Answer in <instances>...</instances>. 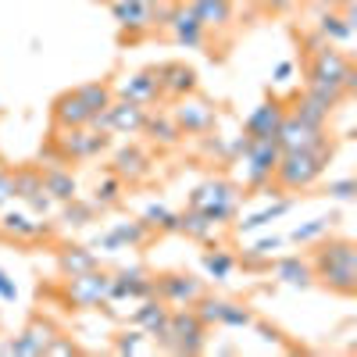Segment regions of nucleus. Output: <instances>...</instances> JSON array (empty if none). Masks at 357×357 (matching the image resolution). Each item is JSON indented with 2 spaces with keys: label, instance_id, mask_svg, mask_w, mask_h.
<instances>
[{
  "label": "nucleus",
  "instance_id": "1",
  "mask_svg": "<svg viewBox=\"0 0 357 357\" xmlns=\"http://www.w3.org/2000/svg\"><path fill=\"white\" fill-rule=\"evenodd\" d=\"M314 286L329 289L336 296H357V243L350 236H325L307 254Z\"/></svg>",
  "mask_w": 357,
  "mask_h": 357
},
{
  "label": "nucleus",
  "instance_id": "2",
  "mask_svg": "<svg viewBox=\"0 0 357 357\" xmlns=\"http://www.w3.org/2000/svg\"><path fill=\"white\" fill-rule=\"evenodd\" d=\"M333 154H336V143L311 146V151H282V158L275 165V175H272V190H282V193L311 190L325 175Z\"/></svg>",
  "mask_w": 357,
  "mask_h": 357
},
{
  "label": "nucleus",
  "instance_id": "3",
  "mask_svg": "<svg viewBox=\"0 0 357 357\" xmlns=\"http://www.w3.org/2000/svg\"><path fill=\"white\" fill-rule=\"evenodd\" d=\"M240 204H243V186L229 183V178H207L186 200L190 211L204 215L211 225H229L236 211H240Z\"/></svg>",
  "mask_w": 357,
  "mask_h": 357
},
{
  "label": "nucleus",
  "instance_id": "4",
  "mask_svg": "<svg viewBox=\"0 0 357 357\" xmlns=\"http://www.w3.org/2000/svg\"><path fill=\"white\" fill-rule=\"evenodd\" d=\"M211 325H207L193 307H172L168 311V333L161 336V350L168 354H204Z\"/></svg>",
  "mask_w": 357,
  "mask_h": 357
},
{
  "label": "nucleus",
  "instance_id": "5",
  "mask_svg": "<svg viewBox=\"0 0 357 357\" xmlns=\"http://www.w3.org/2000/svg\"><path fill=\"white\" fill-rule=\"evenodd\" d=\"M0 240L15 247H50L57 240V225L47 218H36L33 211H0Z\"/></svg>",
  "mask_w": 357,
  "mask_h": 357
},
{
  "label": "nucleus",
  "instance_id": "6",
  "mask_svg": "<svg viewBox=\"0 0 357 357\" xmlns=\"http://www.w3.org/2000/svg\"><path fill=\"white\" fill-rule=\"evenodd\" d=\"M107 289H111V272H82V275H68L65 279V304L75 307V311H100L107 304Z\"/></svg>",
  "mask_w": 357,
  "mask_h": 357
},
{
  "label": "nucleus",
  "instance_id": "7",
  "mask_svg": "<svg viewBox=\"0 0 357 357\" xmlns=\"http://www.w3.org/2000/svg\"><path fill=\"white\" fill-rule=\"evenodd\" d=\"M282 158V146L275 139H250L247 154H243V186L250 193H261V190H272V175H275V165Z\"/></svg>",
  "mask_w": 357,
  "mask_h": 357
},
{
  "label": "nucleus",
  "instance_id": "8",
  "mask_svg": "<svg viewBox=\"0 0 357 357\" xmlns=\"http://www.w3.org/2000/svg\"><path fill=\"white\" fill-rule=\"evenodd\" d=\"M172 118H175V126L183 129V136H207L218 126V104L190 93V97L172 100Z\"/></svg>",
  "mask_w": 357,
  "mask_h": 357
},
{
  "label": "nucleus",
  "instance_id": "9",
  "mask_svg": "<svg viewBox=\"0 0 357 357\" xmlns=\"http://www.w3.org/2000/svg\"><path fill=\"white\" fill-rule=\"evenodd\" d=\"M207 293V282L193 272H154V296L168 307H193Z\"/></svg>",
  "mask_w": 357,
  "mask_h": 357
},
{
  "label": "nucleus",
  "instance_id": "10",
  "mask_svg": "<svg viewBox=\"0 0 357 357\" xmlns=\"http://www.w3.org/2000/svg\"><path fill=\"white\" fill-rule=\"evenodd\" d=\"M146 296H154V272L143 264H132V268H118L111 272V289H107V304H139Z\"/></svg>",
  "mask_w": 357,
  "mask_h": 357
},
{
  "label": "nucleus",
  "instance_id": "11",
  "mask_svg": "<svg viewBox=\"0 0 357 357\" xmlns=\"http://www.w3.org/2000/svg\"><path fill=\"white\" fill-rule=\"evenodd\" d=\"M154 240V229L146 225L143 218H129V222H114L111 229H104L97 240H93V250H104V254H118V250H136V247H146Z\"/></svg>",
  "mask_w": 357,
  "mask_h": 357
},
{
  "label": "nucleus",
  "instance_id": "12",
  "mask_svg": "<svg viewBox=\"0 0 357 357\" xmlns=\"http://www.w3.org/2000/svg\"><path fill=\"white\" fill-rule=\"evenodd\" d=\"M54 336H57V325H54L50 318H43V314H33V318H29V325H25V329H22L15 340H8L4 347H0V354H15V357H43Z\"/></svg>",
  "mask_w": 357,
  "mask_h": 357
},
{
  "label": "nucleus",
  "instance_id": "13",
  "mask_svg": "<svg viewBox=\"0 0 357 357\" xmlns=\"http://www.w3.org/2000/svg\"><path fill=\"white\" fill-rule=\"evenodd\" d=\"M275 143L282 146V151H311V146H325L333 139H329V129L307 126V122H301V118L286 107V118H282V126L275 132Z\"/></svg>",
  "mask_w": 357,
  "mask_h": 357
},
{
  "label": "nucleus",
  "instance_id": "14",
  "mask_svg": "<svg viewBox=\"0 0 357 357\" xmlns=\"http://www.w3.org/2000/svg\"><path fill=\"white\" fill-rule=\"evenodd\" d=\"M114 97L132 100V104H139V107H161V104H165L161 82H158V72H154V68H139V72L126 75L122 82H114Z\"/></svg>",
  "mask_w": 357,
  "mask_h": 357
},
{
  "label": "nucleus",
  "instance_id": "15",
  "mask_svg": "<svg viewBox=\"0 0 357 357\" xmlns=\"http://www.w3.org/2000/svg\"><path fill=\"white\" fill-rule=\"evenodd\" d=\"M168 40L178 43V47H193V50H204L211 43V33L200 25V18L190 11V4H175L172 15H168Z\"/></svg>",
  "mask_w": 357,
  "mask_h": 357
},
{
  "label": "nucleus",
  "instance_id": "16",
  "mask_svg": "<svg viewBox=\"0 0 357 357\" xmlns=\"http://www.w3.org/2000/svg\"><path fill=\"white\" fill-rule=\"evenodd\" d=\"M111 172L122 178L126 186H139V183H146V178L154 175V158L146 154L139 143H129V146H122V151H114Z\"/></svg>",
  "mask_w": 357,
  "mask_h": 357
},
{
  "label": "nucleus",
  "instance_id": "17",
  "mask_svg": "<svg viewBox=\"0 0 357 357\" xmlns=\"http://www.w3.org/2000/svg\"><path fill=\"white\" fill-rule=\"evenodd\" d=\"M282 118H286V100L268 97V100H261V104L243 118V132H247L250 139H275Z\"/></svg>",
  "mask_w": 357,
  "mask_h": 357
},
{
  "label": "nucleus",
  "instance_id": "18",
  "mask_svg": "<svg viewBox=\"0 0 357 357\" xmlns=\"http://www.w3.org/2000/svg\"><path fill=\"white\" fill-rule=\"evenodd\" d=\"M158 72V82H161V97L165 100H178V97H190L200 89L197 82V72L186 65V61H161L154 65Z\"/></svg>",
  "mask_w": 357,
  "mask_h": 357
},
{
  "label": "nucleus",
  "instance_id": "19",
  "mask_svg": "<svg viewBox=\"0 0 357 357\" xmlns=\"http://www.w3.org/2000/svg\"><path fill=\"white\" fill-rule=\"evenodd\" d=\"M93 122V111L82 104V97L75 89H65V93H57L54 104H50V126L54 129H82Z\"/></svg>",
  "mask_w": 357,
  "mask_h": 357
},
{
  "label": "nucleus",
  "instance_id": "20",
  "mask_svg": "<svg viewBox=\"0 0 357 357\" xmlns=\"http://www.w3.org/2000/svg\"><path fill=\"white\" fill-rule=\"evenodd\" d=\"M139 136H146V143H154L158 151H172V146H178L186 136H183V129L175 126V118H172V111H158V107H146V118H143V132Z\"/></svg>",
  "mask_w": 357,
  "mask_h": 357
},
{
  "label": "nucleus",
  "instance_id": "21",
  "mask_svg": "<svg viewBox=\"0 0 357 357\" xmlns=\"http://www.w3.org/2000/svg\"><path fill=\"white\" fill-rule=\"evenodd\" d=\"M168 304L158 301V296H146V301H139V307L129 314V325H136V329L146 333V340L161 343V336L168 333Z\"/></svg>",
  "mask_w": 357,
  "mask_h": 357
},
{
  "label": "nucleus",
  "instance_id": "22",
  "mask_svg": "<svg viewBox=\"0 0 357 357\" xmlns=\"http://www.w3.org/2000/svg\"><path fill=\"white\" fill-rule=\"evenodd\" d=\"M272 272H275L279 282H286L293 289H311L314 286V272H311L307 254H286V257L272 261Z\"/></svg>",
  "mask_w": 357,
  "mask_h": 357
},
{
  "label": "nucleus",
  "instance_id": "23",
  "mask_svg": "<svg viewBox=\"0 0 357 357\" xmlns=\"http://www.w3.org/2000/svg\"><path fill=\"white\" fill-rule=\"evenodd\" d=\"M93 268H100V257H97L93 247H79V243H61L57 247V272H61V279L93 272Z\"/></svg>",
  "mask_w": 357,
  "mask_h": 357
},
{
  "label": "nucleus",
  "instance_id": "24",
  "mask_svg": "<svg viewBox=\"0 0 357 357\" xmlns=\"http://www.w3.org/2000/svg\"><path fill=\"white\" fill-rule=\"evenodd\" d=\"M40 168H43V190H47L57 204L79 197V178L72 175L68 165H40Z\"/></svg>",
  "mask_w": 357,
  "mask_h": 357
},
{
  "label": "nucleus",
  "instance_id": "25",
  "mask_svg": "<svg viewBox=\"0 0 357 357\" xmlns=\"http://www.w3.org/2000/svg\"><path fill=\"white\" fill-rule=\"evenodd\" d=\"M190 11L200 18L207 33H222L232 22V0H190Z\"/></svg>",
  "mask_w": 357,
  "mask_h": 357
},
{
  "label": "nucleus",
  "instance_id": "26",
  "mask_svg": "<svg viewBox=\"0 0 357 357\" xmlns=\"http://www.w3.org/2000/svg\"><path fill=\"white\" fill-rule=\"evenodd\" d=\"M104 211L93 204V200H82V197H72L65 204H57V222H61L65 229H86L93 225Z\"/></svg>",
  "mask_w": 357,
  "mask_h": 357
},
{
  "label": "nucleus",
  "instance_id": "27",
  "mask_svg": "<svg viewBox=\"0 0 357 357\" xmlns=\"http://www.w3.org/2000/svg\"><path fill=\"white\" fill-rule=\"evenodd\" d=\"M336 222H340L336 211H333V215H321V218H311V222H304V225H296V229L286 236V243H293V247H314L318 240L333 236Z\"/></svg>",
  "mask_w": 357,
  "mask_h": 357
},
{
  "label": "nucleus",
  "instance_id": "28",
  "mask_svg": "<svg viewBox=\"0 0 357 357\" xmlns=\"http://www.w3.org/2000/svg\"><path fill=\"white\" fill-rule=\"evenodd\" d=\"M200 268H204V275H207V279L225 282V279L236 272V254L225 250V247H218V243H211V247L200 254Z\"/></svg>",
  "mask_w": 357,
  "mask_h": 357
},
{
  "label": "nucleus",
  "instance_id": "29",
  "mask_svg": "<svg viewBox=\"0 0 357 357\" xmlns=\"http://www.w3.org/2000/svg\"><path fill=\"white\" fill-rule=\"evenodd\" d=\"M126 183L118 178L111 168L97 178V186H93V204L100 207V211H114V207H122V200H126Z\"/></svg>",
  "mask_w": 357,
  "mask_h": 357
},
{
  "label": "nucleus",
  "instance_id": "30",
  "mask_svg": "<svg viewBox=\"0 0 357 357\" xmlns=\"http://www.w3.org/2000/svg\"><path fill=\"white\" fill-rule=\"evenodd\" d=\"M318 36L325 43H336L340 47V43H347L354 36V22H347V15L336 11V8H325L321 18H318Z\"/></svg>",
  "mask_w": 357,
  "mask_h": 357
},
{
  "label": "nucleus",
  "instance_id": "31",
  "mask_svg": "<svg viewBox=\"0 0 357 357\" xmlns=\"http://www.w3.org/2000/svg\"><path fill=\"white\" fill-rule=\"evenodd\" d=\"M215 229L218 225H211L204 215H197V211H178V236H186V240H197V243H204V247H211L215 243Z\"/></svg>",
  "mask_w": 357,
  "mask_h": 357
},
{
  "label": "nucleus",
  "instance_id": "32",
  "mask_svg": "<svg viewBox=\"0 0 357 357\" xmlns=\"http://www.w3.org/2000/svg\"><path fill=\"white\" fill-rule=\"evenodd\" d=\"M11 190H15V200H29L33 193L43 190V168L40 165H18L11 168Z\"/></svg>",
  "mask_w": 357,
  "mask_h": 357
},
{
  "label": "nucleus",
  "instance_id": "33",
  "mask_svg": "<svg viewBox=\"0 0 357 357\" xmlns=\"http://www.w3.org/2000/svg\"><path fill=\"white\" fill-rule=\"evenodd\" d=\"M289 207H293V197H282V200H275V204L261 207V211L247 215L243 222H236V232H254V229H264V225H272L275 218H282V215L289 211Z\"/></svg>",
  "mask_w": 357,
  "mask_h": 357
},
{
  "label": "nucleus",
  "instance_id": "34",
  "mask_svg": "<svg viewBox=\"0 0 357 357\" xmlns=\"http://www.w3.org/2000/svg\"><path fill=\"white\" fill-rule=\"evenodd\" d=\"M139 218L154 229V236H172V232H178V211H172L168 204H146Z\"/></svg>",
  "mask_w": 357,
  "mask_h": 357
},
{
  "label": "nucleus",
  "instance_id": "35",
  "mask_svg": "<svg viewBox=\"0 0 357 357\" xmlns=\"http://www.w3.org/2000/svg\"><path fill=\"white\" fill-rule=\"evenodd\" d=\"M75 93L82 97V104L93 111V114H100V111H107V104L114 100V86L111 82H86V86H75Z\"/></svg>",
  "mask_w": 357,
  "mask_h": 357
},
{
  "label": "nucleus",
  "instance_id": "36",
  "mask_svg": "<svg viewBox=\"0 0 357 357\" xmlns=\"http://www.w3.org/2000/svg\"><path fill=\"white\" fill-rule=\"evenodd\" d=\"M143 340H146V333L132 325V329L114 333V340H111V350H114V354H143V347H146Z\"/></svg>",
  "mask_w": 357,
  "mask_h": 357
},
{
  "label": "nucleus",
  "instance_id": "37",
  "mask_svg": "<svg viewBox=\"0 0 357 357\" xmlns=\"http://www.w3.org/2000/svg\"><path fill=\"white\" fill-rule=\"evenodd\" d=\"M321 193L333 197V200H354L357 197V183H354V178H333V183L321 186Z\"/></svg>",
  "mask_w": 357,
  "mask_h": 357
},
{
  "label": "nucleus",
  "instance_id": "38",
  "mask_svg": "<svg viewBox=\"0 0 357 357\" xmlns=\"http://www.w3.org/2000/svg\"><path fill=\"white\" fill-rule=\"evenodd\" d=\"M15 200V190H11V168H0V211L11 207Z\"/></svg>",
  "mask_w": 357,
  "mask_h": 357
},
{
  "label": "nucleus",
  "instance_id": "39",
  "mask_svg": "<svg viewBox=\"0 0 357 357\" xmlns=\"http://www.w3.org/2000/svg\"><path fill=\"white\" fill-rule=\"evenodd\" d=\"M0 301L4 304H11V301H18V286H15V279L0 268Z\"/></svg>",
  "mask_w": 357,
  "mask_h": 357
},
{
  "label": "nucleus",
  "instance_id": "40",
  "mask_svg": "<svg viewBox=\"0 0 357 357\" xmlns=\"http://www.w3.org/2000/svg\"><path fill=\"white\" fill-rule=\"evenodd\" d=\"M257 4H261L264 15H286V11L296 8V0H257Z\"/></svg>",
  "mask_w": 357,
  "mask_h": 357
},
{
  "label": "nucleus",
  "instance_id": "41",
  "mask_svg": "<svg viewBox=\"0 0 357 357\" xmlns=\"http://www.w3.org/2000/svg\"><path fill=\"white\" fill-rule=\"evenodd\" d=\"M282 243H286L282 236H264V240H257V243H254L250 250H257V254H264V257H272V254H275V250H279Z\"/></svg>",
  "mask_w": 357,
  "mask_h": 357
},
{
  "label": "nucleus",
  "instance_id": "42",
  "mask_svg": "<svg viewBox=\"0 0 357 357\" xmlns=\"http://www.w3.org/2000/svg\"><path fill=\"white\" fill-rule=\"evenodd\" d=\"M293 75V65L289 61H282V65H275V82H286Z\"/></svg>",
  "mask_w": 357,
  "mask_h": 357
}]
</instances>
